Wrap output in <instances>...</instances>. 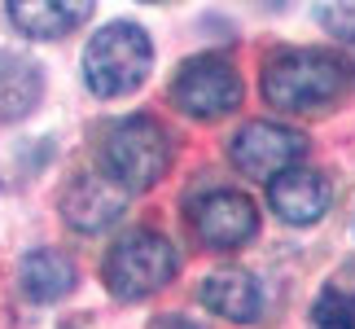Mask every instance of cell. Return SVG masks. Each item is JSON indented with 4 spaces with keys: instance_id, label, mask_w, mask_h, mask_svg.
<instances>
[{
    "instance_id": "5bb4252c",
    "label": "cell",
    "mask_w": 355,
    "mask_h": 329,
    "mask_svg": "<svg viewBox=\"0 0 355 329\" xmlns=\"http://www.w3.org/2000/svg\"><path fill=\"white\" fill-rule=\"evenodd\" d=\"M311 329H355V298L343 290H324L311 307Z\"/></svg>"
},
{
    "instance_id": "ba28073f",
    "label": "cell",
    "mask_w": 355,
    "mask_h": 329,
    "mask_svg": "<svg viewBox=\"0 0 355 329\" xmlns=\"http://www.w3.org/2000/svg\"><path fill=\"white\" fill-rule=\"evenodd\" d=\"M123 207H128V189L110 171L105 176H75V185L62 198L66 224L79 233H105L110 224L123 219Z\"/></svg>"
},
{
    "instance_id": "4fadbf2b",
    "label": "cell",
    "mask_w": 355,
    "mask_h": 329,
    "mask_svg": "<svg viewBox=\"0 0 355 329\" xmlns=\"http://www.w3.org/2000/svg\"><path fill=\"white\" fill-rule=\"evenodd\" d=\"M40 66L22 53H0V119H26L40 106Z\"/></svg>"
},
{
    "instance_id": "52a82bcc",
    "label": "cell",
    "mask_w": 355,
    "mask_h": 329,
    "mask_svg": "<svg viewBox=\"0 0 355 329\" xmlns=\"http://www.w3.org/2000/svg\"><path fill=\"white\" fill-rule=\"evenodd\" d=\"M193 224H198V237L211 251H237V246H245L254 237L259 211L237 189H215V194H207L193 207Z\"/></svg>"
},
{
    "instance_id": "6da1fadb",
    "label": "cell",
    "mask_w": 355,
    "mask_h": 329,
    "mask_svg": "<svg viewBox=\"0 0 355 329\" xmlns=\"http://www.w3.org/2000/svg\"><path fill=\"white\" fill-rule=\"evenodd\" d=\"M343 88H347V66L320 49L281 53L263 66V97L277 110H320L343 97Z\"/></svg>"
},
{
    "instance_id": "8992f818",
    "label": "cell",
    "mask_w": 355,
    "mask_h": 329,
    "mask_svg": "<svg viewBox=\"0 0 355 329\" xmlns=\"http://www.w3.org/2000/svg\"><path fill=\"white\" fill-rule=\"evenodd\" d=\"M307 154V136L285 128V123H245L228 145V158L241 176L250 180H277L281 171L298 167V158Z\"/></svg>"
},
{
    "instance_id": "277c9868",
    "label": "cell",
    "mask_w": 355,
    "mask_h": 329,
    "mask_svg": "<svg viewBox=\"0 0 355 329\" xmlns=\"http://www.w3.org/2000/svg\"><path fill=\"white\" fill-rule=\"evenodd\" d=\"M175 268H180V259H175L167 237H158V233H128L105 255V285L123 303H141V298L158 294L175 277Z\"/></svg>"
},
{
    "instance_id": "9c48e42d",
    "label": "cell",
    "mask_w": 355,
    "mask_h": 329,
    "mask_svg": "<svg viewBox=\"0 0 355 329\" xmlns=\"http://www.w3.org/2000/svg\"><path fill=\"white\" fill-rule=\"evenodd\" d=\"M268 202L285 224H316L329 211V180L320 171L290 167L277 180H268Z\"/></svg>"
},
{
    "instance_id": "9a60e30c",
    "label": "cell",
    "mask_w": 355,
    "mask_h": 329,
    "mask_svg": "<svg viewBox=\"0 0 355 329\" xmlns=\"http://www.w3.org/2000/svg\"><path fill=\"white\" fill-rule=\"evenodd\" d=\"M320 22L329 26L334 35L355 40V0H324V5H320Z\"/></svg>"
},
{
    "instance_id": "5b68a950",
    "label": "cell",
    "mask_w": 355,
    "mask_h": 329,
    "mask_svg": "<svg viewBox=\"0 0 355 329\" xmlns=\"http://www.w3.org/2000/svg\"><path fill=\"white\" fill-rule=\"evenodd\" d=\"M171 97L189 119H220L241 106V75L220 53H202V58L180 66Z\"/></svg>"
},
{
    "instance_id": "8fae6325",
    "label": "cell",
    "mask_w": 355,
    "mask_h": 329,
    "mask_svg": "<svg viewBox=\"0 0 355 329\" xmlns=\"http://www.w3.org/2000/svg\"><path fill=\"white\" fill-rule=\"evenodd\" d=\"M202 303H207L215 317L224 321H237V325H250L259 312H263V294L250 272L241 268H220L202 281Z\"/></svg>"
},
{
    "instance_id": "7a4b0ae2",
    "label": "cell",
    "mask_w": 355,
    "mask_h": 329,
    "mask_svg": "<svg viewBox=\"0 0 355 329\" xmlns=\"http://www.w3.org/2000/svg\"><path fill=\"white\" fill-rule=\"evenodd\" d=\"M149 62H154V44L136 22H110L88 40L84 53V79L97 97H128L145 84Z\"/></svg>"
},
{
    "instance_id": "3957f363",
    "label": "cell",
    "mask_w": 355,
    "mask_h": 329,
    "mask_svg": "<svg viewBox=\"0 0 355 329\" xmlns=\"http://www.w3.org/2000/svg\"><path fill=\"white\" fill-rule=\"evenodd\" d=\"M101 158H105V171H110L128 194H145V189H154L162 176H167L171 145H167V132H162L154 119L132 115V119H123L105 132Z\"/></svg>"
},
{
    "instance_id": "7c38bea8",
    "label": "cell",
    "mask_w": 355,
    "mask_h": 329,
    "mask_svg": "<svg viewBox=\"0 0 355 329\" xmlns=\"http://www.w3.org/2000/svg\"><path fill=\"white\" fill-rule=\"evenodd\" d=\"M18 281H22L26 298L53 303V298H66L75 290V268H71V259L58 255V251H31V255H22V264H18Z\"/></svg>"
},
{
    "instance_id": "30bf717a",
    "label": "cell",
    "mask_w": 355,
    "mask_h": 329,
    "mask_svg": "<svg viewBox=\"0 0 355 329\" xmlns=\"http://www.w3.org/2000/svg\"><path fill=\"white\" fill-rule=\"evenodd\" d=\"M92 13V0H9V22L31 40L71 35Z\"/></svg>"
},
{
    "instance_id": "2e32d148",
    "label": "cell",
    "mask_w": 355,
    "mask_h": 329,
    "mask_svg": "<svg viewBox=\"0 0 355 329\" xmlns=\"http://www.w3.org/2000/svg\"><path fill=\"white\" fill-rule=\"evenodd\" d=\"M154 329H198V325L184 317H162V321H154Z\"/></svg>"
}]
</instances>
